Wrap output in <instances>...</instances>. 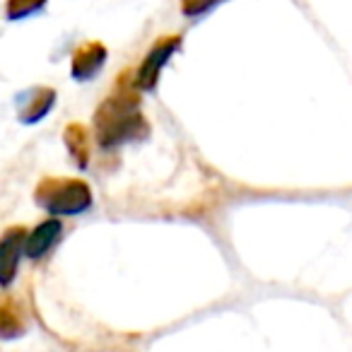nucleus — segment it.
I'll use <instances>...</instances> for the list:
<instances>
[{
  "label": "nucleus",
  "mask_w": 352,
  "mask_h": 352,
  "mask_svg": "<svg viewBox=\"0 0 352 352\" xmlns=\"http://www.w3.org/2000/svg\"><path fill=\"white\" fill-rule=\"evenodd\" d=\"M56 102V92L49 87H34L22 94L20 99V118L25 123H36L51 111Z\"/></svg>",
  "instance_id": "423d86ee"
},
{
  "label": "nucleus",
  "mask_w": 352,
  "mask_h": 352,
  "mask_svg": "<svg viewBox=\"0 0 352 352\" xmlns=\"http://www.w3.org/2000/svg\"><path fill=\"white\" fill-rule=\"evenodd\" d=\"M63 140H65V145H68L73 160L85 169V166L89 164V138H87V131H85L80 123H70V126L65 128V133H63Z\"/></svg>",
  "instance_id": "6e6552de"
},
{
  "label": "nucleus",
  "mask_w": 352,
  "mask_h": 352,
  "mask_svg": "<svg viewBox=\"0 0 352 352\" xmlns=\"http://www.w3.org/2000/svg\"><path fill=\"white\" fill-rule=\"evenodd\" d=\"M107 63V49L99 41L82 44L73 56V78L75 80H92Z\"/></svg>",
  "instance_id": "39448f33"
},
{
  "label": "nucleus",
  "mask_w": 352,
  "mask_h": 352,
  "mask_svg": "<svg viewBox=\"0 0 352 352\" xmlns=\"http://www.w3.org/2000/svg\"><path fill=\"white\" fill-rule=\"evenodd\" d=\"M34 198L36 206L56 217L80 215L92 206V191L82 179H41Z\"/></svg>",
  "instance_id": "f03ea898"
},
{
  "label": "nucleus",
  "mask_w": 352,
  "mask_h": 352,
  "mask_svg": "<svg viewBox=\"0 0 352 352\" xmlns=\"http://www.w3.org/2000/svg\"><path fill=\"white\" fill-rule=\"evenodd\" d=\"M179 46H182V39H179V36H164V39L157 41V44L150 49V54L145 56V60H142L140 70H138V75H135L138 87L140 89L155 87L157 80H160L162 68H164L166 60L179 51Z\"/></svg>",
  "instance_id": "7ed1b4c3"
},
{
  "label": "nucleus",
  "mask_w": 352,
  "mask_h": 352,
  "mask_svg": "<svg viewBox=\"0 0 352 352\" xmlns=\"http://www.w3.org/2000/svg\"><path fill=\"white\" fill-rule=\"evenodd\" d=\"M22 246H27V230L25 227H8L3 234V244H0V283L3 285H10L15 278Z\"/></svg>",
  "instance_id": "20e7f679"
},
{
  "label": "nucleus",
  "mask_w": 352,
  "mask_h": 352,
  "mask_svg": "<svg viewBox=\"0 0 352 352\" xmlns=\"http://www.w3.org/2000/svg\"><path fill=\"white\" fill-rule=\"evenodd\" d=\"M138 94L128 87H118L102 107L94 111V131L102 147H113L128 140H142L147 138L145 116L138 107Z\"/></svg>",
  "instance_id": "f257e3e1"
},
{
  "label": "nucleus",
  "mask_w": 352,
  "mask_h": 352,
  "mask_svg": "<svg viewBox=\"0 0 352 352\" xmlns=\"http://www.w3.org/2000/svg\"><path fill=\"white\" fill-rule=\"evenodd\" d=\"M46 6V0H8V17L10 20H22V17L39 12Z\"/></svg>",
  "instance_id": "1a4fd4ad"
},
{
  "label": "nucleus",
  "mask_w": 352,
  "mask_h": 352,
  "mask_svg": "<svg viewBox=\"0 0 352 352\" xmlns=\"http://www.w3.org/2000/svg\"><path fill=\"white\" fill-rule=\"evenodd\" d=\"M217 3H220V0H182V10H184V15L196 17V15H201V12L210 10Z\"/></svg>",
  "instance_id": "9d476101"
},
{
  "label": "nucleus",
  "mask_w": 352,
  "mask_h": 352,
  "mask_svg": "<svg viewBox=\"0 0 352 352\" xmlns=\"http://www.w3.org/2000/svg\"><path fill=\"white\" fill-rule=\"evenodd\" d=\"M60 232H63V225H60V220L41 222V225L36 227V230L32 232L30 236H27L25 254L30 256V258H41V256H44L46 251H49L51 246L58 241Z\"/></svg>",
  "instance_id": "0eeeda50"
}]
</instances>
